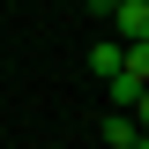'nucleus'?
Returning <instances> with one entry per match:
<instances>
[{"label":"nucleus","mask_w":149,"mask_h":149,"mask_svg":"<svg viewBox=\"0 0 149 149\" xmlns=\"http://www.w3.org/2000/svg\"><path fill=\"white\" fill-rule=\"evenodd\" d=\"M90 67H97V74H112V67H119V37H104V45H90Z\"/></svg>","instance_id":"nucleus-3"},{"label":"nucleus","mask_w":149,"mask_h":149,"mask_svg":"<svg viewBox=\"0 0 149 149\" xmlns=\"http://www.w3.org/2000/svg\"><path fill=\"white\" fill-rule=\"evenodd\" d=\"M104 149H149L142 119H134V112H112V119H104Z\"/></svg>","instance_id":"nucleus-2"},{"label":"nucleus","mask_w":149,"mask_h":149,"mask_svg":"<svg viewBox=\"0 0 149 149\" xmlns=\"http://www.w3.org/2000/svg\"><path fill=\"white\" fill-rule=\"evenodd\" d=\"M112 30H119V45H149V0H119Z\"/></svg>","instance_id":"nucleus-1"},{"label":"nucleus","mask_w":149,"mask_h":149,"mask_svg":"<svg viewBox=\"0 0 149 149\" xmlns=\"http://www.w3.org/2000/svg\"><path fill=\"white\" fill-rule=\"evenodd\" d=\"M90 8H104V15H112V8H119V0H90Z\"/></svg>","instance_id":"nucleus-4"}]
</instances>
